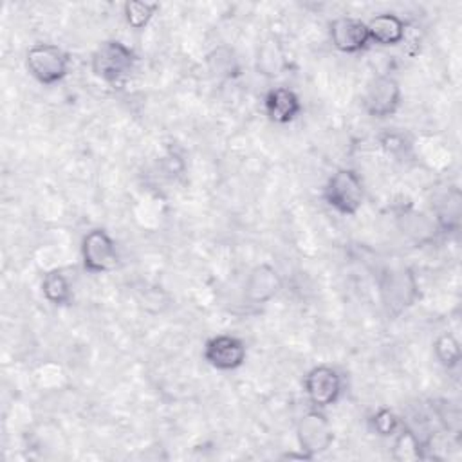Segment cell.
Wrapping results in <instances>:
<instances>
[{
    "label": "cell",
    "instance_id": "2",
    "mask_svg": "<svg viewBox=\"0 0 462 462\" xmlns=\"http://www.w3.org/2000/svg\"><path fill=\"white\" fill-rule=\"evenodd\" d=\"M323 197L334 211L341 215H356L365 200V186L354 170L339 168L328 177Z\"/></svg>",
    "mask_w": 462,
    "mask_h": 462
},
{
    "label": "cell",
    "instance_id": "15",
    "mask_svg": "<svg viewBox=\"0 0 462 462\" xmlns=\"http://www.w3.org/2000/svg\"><path fill=\"white\" fill-rule=\"evenodd\" d=\"M287 69V60H285V52L283 47L280 43V40L276 36H269L262 42V45L258 47L256 52V70L262 76L267 78H274L283 74V70Z\"/></svg>",
    "mask_w": 462,
    "mask_h": 462
},
{
    "label": "cell",
    "instance_id": "1",
    "mask_svg": "<svg viewBox=\"0 0 462 462\" xmlns=\"http://www.w3.org/2000/svg\"><path fill=\"white\" fill-rule=\"evenodd\" d=\"M135 61L137 56L128 45L119 40H105L92 52L90 69L101 81L119 85L132 74Z\"/></svg>",
    "mask_w": 462,
    "mask_h": 462
},
{
    "label": "cell",
    "instance_id": "21",
    "mask_svg": "<svg viewBox=\"0 0 462 462\" xmlns=\"http://www.w3.org/2000/svg\"><path fill=\"white\" fill-rule=\"evenodd\" d=\"M208 63L211 72H217L218 76H233V72L238 70L233 51H229L227 56H222V49H217L208 56Z\"/></svg>",
    "mask_w": 462,
    "mask_h": 462
},
{
    "label": "cell",
    "instance_id": "5",
    "mask_svg": "<svg viewBox=\"0 0 462 462\" xmlns=\"http://www.w3.org/2000/svg\"><path fill=\"white\" fill-rule=\"evenodd\" d=\"M119 260L114 238L101 227L90 229L81 240V262L85 271L101 274L116 267Z\"/></svg>",
    "mask_w": 462,
    "mask_h": 462
},
{
    "label": "cell",
    "instance_id": "4",
    "mask_svg": "<svg viewBox=\"0 0 462 462\" xmlns=\"http://www.w3.org/2000/svg\"><path fill=\"white\" fill-rule=\"evenodd\" d=\"M69 54L52 43H36L27 51L25 69L42 85H54L69 74Z\"/></svg>",
    "mask_w": 462,
    "mask_h": 462
},
{
    "label": "cell",
    "instance_id": "19",
    "mask_svg": "<svg viewBox=\"0 0 462 462\" xmlns=\"http://www.w3.org/2000/svg\"><path fill=\"white\" fill-rule=\"evenodd\" d=\"M433 354H435L437 361H439L444 368H448V370L458 366L460 357H462L460 345H458L457 337H455L453 334H448V332L440 334V336L435 339V343H433Z\"/></svg>",
    "mask_w": 462,
    "mask_h": 462
},
{
    "label": "cell",
    "instance_id": "17",
    "mask_svg": "<svg viewBox=\"0 0 462 462\" xmlns=\"http://www.w3.org/2000/svg\"><path fill=\"white\" fill-rule=\"evenodd\" d=\"M393 451L392 457L399 462H410L424 458V444L420 442L419 435L410 430L406 424L399 428V431L393 435Z\"/></svg>",
    "mask_w": 462,
    "mask_h": 462
},
{
    "label": "cell",
    "instance_id": "13",
    "mask_svg": "<svg viewBox=\"0 0 462 462\" xmlns=\"http://www.w3.org/2000/svg\"><path fill=\"white\" fill-rule=\"evenodd\" d=\"M366 29L370 42L381 47L399 45L406 36V23L395 13L375 14L370 22H366Z\"/></svg>",
    "mask_w": 462,
    "mask_h": 462
},
{
    "label": "cell",
    "instance_id": "9",
    "mask_svg": "<svg viewBox=\"0 0 462 462\" xmlns=\"http://www.w3.org/2000/svg\"><path fill=\"white\" fill-rule=\"evenodd\" d=\"M245 343L231 334H218L204 345V359L217 370H236L245 363Z\"/></svg>",
    "mask_w": 462,
    "mask_h": 462
},
{
    "label": "cell",
    "instance_id": "12",
    "mask_svg": "<svg viewBox=\"0 0 462 462\" xmlns=\"http://www.w3.org/2000/svg\"><path fill=\"white\" fill-rule=\"evenodd\" d=\"M263 108L273 123L287 125L294 121L301 112V101L298 94L289 87H274L265 94Z\"/></svg>",
    "mask_w": 462,
    "mask_h": 462
},
{
    "label": "cell",
    "instance_id": "18",
    "mask_svg": "<svg viewBox=\"0 0 462 462\" xmlns=\"http://www.w3.org/2000/svg\"><path fill=\"white\" fill-rule=\"evenodd\" d=\"M159 9V4L155 2H141V0H132V2H125L123 5V14L126 23L135 29V31H143L152 18L155 16Z\"/></svg>",
    "mask_w": 462,
    "mask_h": 462
},
{
    "label": "cell",
    "instance_id": "3",
    "mask_svg": "<svg viewBox=\"0 0 462 462\" xmlns=\"http://www.w3.org/2000/svg\"><path fill=\"white\" fill-rule=\"evenodd\" d=\"M381 300L388 314L397 316L415 303L419 298V283L411 269L397 267L383 274L379 282Z\"/></svg>",
    "mask_w": 462,
    "mask_h": 462
},
{
    "label": "cell",
    "instance_id": "10",
    "mask_svg": "<svg viewBox=\"0 0 462 462\" xmlns=\"http://www.w3.org/2000/svg\"><path fill=\"white\" fill-rule=\"evenodd\" d=\"M328 36L332 45L345 54L361 52L370 43L366 22L354 16L334 18L328 25Z\"/></svg>",
    "mask_w": 462,
    "mask_h": 462
},
{
    "label": "cell",
    "instance_id": "16",
    "mask_svg": "<svg viewBox=\"0 0 462 462\" xmlns=\"http://www.w3.org/2000/svg\"><path fill=\"white\" fill-rule=\"evenodd\" d=\"M42 294L49 303L56 307H63L72 301V287L63 271L52 269L47 274H43Z\"/></svg>",
    "mask_w": 462,
    "mask_h": 462
},
{
    "label": "cell",
    "instance_id": "22",
    "mask_svg": "<svg viewBox=\"0 0 462 462\" xmlns=\"http://www.w3.org/2000/svg\"><path fill=\"white\" fill-rule=\"evenodd\" d=\"M437 415L440 419V422L444 424L446 430L458 433L460 428V413L457 406H451L448 401H442L440 404H437Z\"/></svg>",
    "mask_w": 462,
    "mask_h": 462
},
{
    "label": "cell",
    "instance_id": "14",
    "mask_svg": "<svg viewBox=\"0 0 462 462\" xmlns=\"http://www.w3.org/2000/svg\"><path fill=\"white\" fill-rule=\"evenodd\" d=\"M462 197L458 188H448L435 204V224L444 233H457L460 227Z\"/></svg>",
    "mask_w": 462,
    "mask_h": 462
},
{
    "label": "cell",
    "instance_id": "7",
    "mask_svg": "<svg viewBox=\"0 0 462 462\" xmlns=\"http://www.w3.org/2000/svg\"><path fill=\"white\" fill-rule=\"evenodd\" d=\"M303 392L312 408H327L337 402L343 392V381L336 368L328 365L314 366L303 379Z\"/></svg>",
    "mask_w": 462,
    "mask_h": 462
},
{
    "label": "cell",
    "instance_id": "8",
    "mask_svg": "<svg viewBox=\"0 0 462 462\" xmlns=\"http://www.w3.org/2000/svg\"><path fill=\"white\" fill-rule=\"evenodd\" d=\"M296 437L300 449L309 458H312L330 448L334 440V431L327 415L319 408H312L300 419Z\"/></svg>",
    "mask_w": 462,
    "mask_h": 462
},
{
    "label": "cell",
    "instance_id": "6",
    "mask_svg": "<svg viewBox=\"0 0 462 462\" xmlns=\"http://www.w3.org/2000/svg\"><path fill=\"white\" fill-rule=\"evenodd\" d=\"M401 85L393 76L374 78L363 94V108L370 117L386 119L393 116L401 105Z\"/></svg>",
    "mask_w": 462,
    "mask_h": 462
},
{
    "label": "cell",
    "instance_id": "20",
    "mask_svg": "<svg viewBox=\"0 0 462 462\" xmlns=\"http://www.w3.org/2000/svg\"><path fill=\"white\" fill-rule=\"evenodd\" d=\"M370 422H372L374 431H375L377 435H381V437H393V435L399 431V428L402 426V422H401V419L397 417V413L392 411L390 408H379V410L372 415Z\"/></svg>",
    "mask_w": 462,
    "mask_h": 462
},
{
    "label": "cell",
    "instance_id": "11",
    "mask_svg": "<svg viewBox=\"0 0 462 462\" xmlns=\"http://www.w3.org/2000/svg\"><path fill=\"white\" fill-rule=\"evenodd\" d=\"M282 289L280 273L267 262L254 265L244 285V298L251 305H263L271 301Z\"/></svg>",
    "mask_w": 462,
    "mask_h": 462
}]
</instances>
